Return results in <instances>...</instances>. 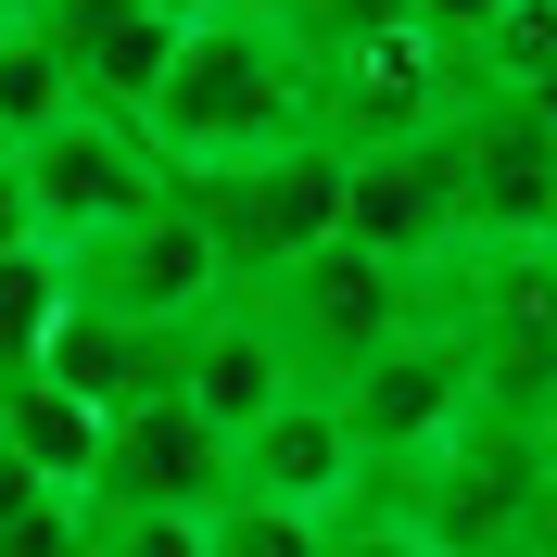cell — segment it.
<instances>
[{"instance_id": "obj_1", "label": "cell", "mask_w": 557, "mask_h": 557, "mask_svg": "<svg viewBox=\"0 0 557 557\" xmlns=\"http://www.w3.org/2000/svg\"><path fill=\"white\" fill-rule=\"evenodd\" d=\"M165 177H228V165H278L317 139V64L267 0H215L203 26H177V64L139 114Z\"/></svg>"}, {"instance_id": "obj_2", "label": "cell", "mask_w": 557, "mask_h": 557, "mask_svg": "<svg viewBox=\"0 0 557 557\" xmlns=\"http://www.w3.org/2000/svg\"><path fill=\"white\" fill-rule=\"evenodd\" d=\"M431 317H444V343L469 355L482 418H507V431L545 444V418H557V242L456 253V267L431 278Z\"/></svg>"}, {"instance_id": "obj_3", "label": "cell", "mask_w": 557, "mask_h": 557, "mask_svg": "<svg viewBox=\"0 0 557 557\" xmlns=\"http://www.w3.org/2000/svg\"><path fill=\"white\" fill-rule=\"evenodd\" d=\"M253 317H267V343H278V368H292V393H343V381H368L393 343L418 330V278H393L381 253H355V242H317V253H292V267L267 278V292H242Z\"/></svg>"}, {"instance_id": "obj_4", "label": "cell", "mask_w": 557, "mask_h": 557, "mask_svg": "<svg viewBox=\"0 0 557 557\" xmlns=\"http://www.w3.org/2000/svg\"><path fill=\"white\" fill-rule=\"evenodd\" d=\"M317 64V152H393V139H431L456 127V102H469V76H456V51L431 26H406V13H381V26L330 38V51H305Z\"/></svg>"}, {"instance_id": "obj_5", "label": "cell", "mask_w": 557, "mask_h": 557, "mask_svg": "<svg viewBox=\"0 0 557 557\" xmlns=\"http://www.w3.org/2000/svg\"><path fill=\"white\" fill-rule=\"evenodd\" d=\"M177 215L203 228L215 253V292H267L292 253H317L343 228V152H278V165H228V177H165Z\"/></svg>"}, {"instance_id": "obj_6", "label": "cell", "mask_w": 557, "mask_h": 557, "mask_svg": "<svg viewBox=\"0 0 557 557\" xmlns=\"http://www.w3.org/2000/svg\"><path fill=\"white\" fill-rule=\"evenodd\" d=\"M13 203H26V242L38 253H76L127 228V215L165 203V165H152V139L114 127V114H64V127H38L13 152Z\"/></svg>"}, {"instance_id": "obj_7", "label": "cell", "mask_w": 557, "mask_h": 557, "mask_svg": "<svg viewBox=\"0 0 557 557\" xmlns=\"http://www.w3.org/2000/svg\"><path fill=\"white\" fill-rule=\"evenodd\" d=\"M330 406H343V431H355L368 494H381V482H406V469H431V456L482 418V393H469V355L444 343V317L418 305V330L381 355V368H368V381H343Z\"/></svg>"}, {"instance_id": "obj_8", "label": "cell", "mask_w": 557, "mask_h": 557, "mask_svg": "<svg viewBox=\"0 0 557 557\" xmlns=\"http://www.w3.org/2000/svg\"><path fill=\"white\" fill-rule=\"evenodd\" d=\"M330 242H355V253H381L393 278H431L469 253V215H456V139L431 127V139H393V152H355L343 165V228Z\"/></svg>"}, {"instance_id": "obj_9", "label": "cell", "mask_w": 557, "mask_h": 557, "mask_svg": "<svg viewBox=\"0 0 557 557\" xmlns=\"http://www.w3.org/2000/svg\"><path fill=\"white\" fill-rule=\"evenodd\" d=\"M51 267H64V305L114 317V330H190V317L215 305V253H203V228L177 215V190L152 215H127V228H102V242L51 253Z\"/></svg>"}, {"instance_id": "obj_10", "label": "cell", "mask_w": 557, "mask_h": 557, "mask_svg": "<svg viewBox=\"0 0 557 557\" xmlns=\"http://www.w3.org/2000/svg\"><path fill=\"white\" fill-rule=\"evenodd\" d=\"M456 215L482 242H557V114L532 102H456Z\"/></svg>"}, {"instance_id": "obj_11", "label": "cell", "mask_w": 557, "mask_h": 557, "mask_svg": "<svg viewBox=\"0 0 557 557\" xmlns=\"http://www.w3.org/2000/svg\"><path fill=\"white\" fill-rule=\"evenodd\" d=\"M215 494H228V444L165 393V406L102 418V469H89L76 507H89V520H203Z\"/></svg>"}, {"instance_id": "obj_12", "label": "cell", "mask_w": 557, "mask_h": 557, "mask_svg": "<svg viewBox=\"0 0 557 557\" xmlns=\"http://www.w3.org/2000/svg\"><path fill=\"white\" fill-rule=\"evenodd\" d=\"M228 494H242V507H292V520H343L355 494H368L343 406H330V393H292V406H267L242 444H228Z\"/></svg>"}, {"instance_id": "obj_13", "label": "cell", "mask_w": 557, "mask_h": 557, "mask_svg": "<svg viewBox=\"0 0 557 557\" xmlns=\"http://www.w3.org/2000/svg\"><path fill=\"white\" fill-rule=\"evenodd\" d=\"M38 38H51L76 114H114V127H139L152 89H165V64H177V26H152V13H127V0H51Z\"/></svg>"}, {"instance_id": "obj_14", "label": "cell", "mask_w": 557, "mask_h": 557, "mask_svg": "<svg viewBox=\"0 0 557 557\" xmlns=\"http://www.w3.org/2000/svg\"><path fill=\"white\" fill-rule=\"evenodd\" d=\"M177 406L203 418L215 444H242L267 406H292V368H278V343H267V317L242 305V292H215L190 330H177Z\"/></svg>"}, {"instance_id": "obj_15", "label": "cell", "mask_w": 557, "mask_h": 557, "mask_svg": "<svg viewBox=\"0 0 557 557\" xmlns=\"http://www.w3.org/2000/svg\"><path fill=\"white\" fill-rule=\"evenodd\" d=\"M26 381L76 393L89 418H127V406H165L177 393V330H114V317H51V343H38Z\"/></svg>"}, {"instance_id": "obj_16", "label": "cell", "mask_w": 557, "mask_h": 557, "mask_svg": "<svg viewBox=\"0 0 557 557\" xmlns=\"http://www.w3.org/2000/svg\"><path fill=\"white\" fill-rule=\"evenodd\" d=\"M0 456H13V469H26L38 494H89V469H102V418L76 406V393H51V381H13L0 393Z\"/></svg>"}, {"instance_id": "obj_17", "label": "cell", "mask_w": 557, "mask_h": 557, "mask_svg": "<svg viewBox=\"0 0 557 557\" xmlns=\"http://www.w3.org/2000/svg\"><path fill=\"white\" fill-rule=\"evenodd\" d=\"M456 76H469V102H557V0H507L456 51Z\"/></svg>"}, {"instance_id": "obj_18", "label": "cell", "mask_w": 557, "mask_h": 557, "mask_svg": "<svg viewBox=\"0 0 557 557\" xmlns=\"http://www.w3.org/2000/svg\"><path fill=\"white\" fill-rule=\"evenodd\" d=\"M64 114H76V89H64V64H51V38L13 26V38H0V139L26 152V139L64 127Z\"/></svg>"}, {"instance_id": "obj_19", "label": "cell", "mask_w": 557, "mask_h": 557, "mask_svg": "<svg viewBox=\"0 0 557 557\" xmlns=\"http://www.w3.org/2000/svg\"><path fill=\"white\" fill-rule=\"evenodd\" d=\"M51 317H64V267H51V253H0V381L38 368Z\"/></svg>"}, {"instance_id": "obj_20", "label": "cell", "mask_w": 557, "mask_h": 557, "mask_svg": "<svg viewBox=\"0 0 557 557\" xmlns=\"http://www.w3.org/2000/svg\"><path fill=\"white\" fill-rule=\"evenodd\" d=\"M330 520H292V507H242V494H215L203 507V557H317Z\"/></svg>"}, {"instance_id": "obj_21", "label": "cell", "mask_w": 557, "mask_h": 557, "mask_svg": "<svg viewBox=\"0 0 557 557\" xmlns=\"http://www.w3.org/2000/svg\"><path fill=\"white\" fill-rule=\"evenodd\" d=\"M0 557H89V507H64V494H26V507L0 520Z\"/></svg>"}, {"instance_id": "obj_22", "label": "cell", "mask_w": 557, "mask_h": 557, "mask_svg": "<svg viewBox=\"0 0 557 557\" xmlns=\"http://www.w3.org/2000/svg\"><path fill=\"white\" fill-rule=\"evenodd\" d=\"M89 557H203V520H89Z\"/></svg>"}, {"instance_id": "obj_23", "label": "cell", "mask_w": 557, "mask_h": 557, "mask_svg": "<svg viewBox=\"0 0 557 557\" xmlns=\"http://www.w3.org/2000/svg\"><path fill=\"white\" fill-rule=\"evenodd\" d=\"M317 557H431V545H418V532L393 520V507H343V520H330V545H317Z\"/></svg>"}, {"instance_id": "obj_24", "label": "cell", "mask_w": 557, "mask_h": 557, "mask_svg": "<svg viewBox=\"0 0 557 557\" xmlns=\"http://www.w3.org/2000/svg\"><path fill=\"white\" fill-rule=\"evenodd\" d=\"M494 13H507V0H406V26H431L444 51H469V38L494 26Z\"/></svg>"}, {"instance_id": "obj_25", "label": "cell", "mask_w": 557, "mask_h": 557, "mask_svg": "<svg viewBox=\"0 0 557 557\" xmlns=\"http://www.w3.org/2000/svg\"><path fill=\"white\" fill-rule=\"evenodd\" d=\"M0 253H38L26 242V203H13V165H0Z\"/></svg>"}, {"instance_id": "obj_26", "label": "cell", "mask_w": 557, "mask_h": 557, "mask_svg": "<svg viewBox=\"0 0 557 557\" xmlns=\"http://www.w3.org/2000/svg\"><path fill=\"white\" fill-rule=\"evenodd\" d=\"M13 26H38V13H26V0H0V38H13Z\"/></svg>"}, {"instance_id": "obj_27", "label": "cell", "mask_w": 557, "mask_h": 557, "mask_svg": "<svg viewBox=\"0 0 557 557\" xmlns=\"http://www.w3.org/2000/svg\"><path fill=\"white\" fill-rule=\"evenodd\" d=\"M545 469H557V418H545Z\"/></svg>"}, {"instance_id": "obj_28", "label": "cell", "mask_w": 557, "mask_h": 557, "mask_svg": "<svg viewBox=\"0 0 557 557\" xmlns=\"http://www.w3.org/2000/svg\"><path fill=\"white\" fill-rule=\"evenodd\" d=\"M0 165H13V139H0Z\"/></svg>"}, {"instance_id": "obj_29", "label": "cell", "mask_w": 557, "mask_h": 557, "mask_svg": "<svg viewBox=\"0 0 557 557\" xmlns=\"http://www.w3.org/2000/svg\"><path fill=\"white\" fill-rule=\"evenodd\" d=\"M26 13H51V0H26Z\"/></svg>"}, {"instance_id": "obj_30", "label": "cell", "mask_w": 557, "mask_h": 557, "mask_svg": "<svg viewBox=\"0 0 557 557\" xmlns=\"http://www.w3.org/2000/svg\"><path fill=\"white\" fill-rule=\"evenodd\" d=\"M0 393H13V381H0Z\"/></svg>"}]
</instances>
